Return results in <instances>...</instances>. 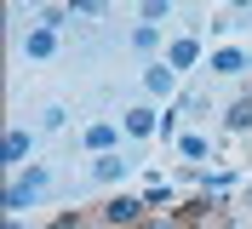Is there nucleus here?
Listing matches in <instances>:
<instances>
[{
  "mask_svg": "<svg viewBox=\"0 0 252 229\" xmlns=\"http://www.w3.org/2000/svg\"><path fill=\"white\" fill-rule=\"evenodd\" d=\"M115 143H121V126H115V121H92V126H86V149H92V155H109Z\"/></svg>",
  "mask_w": 252,
  "mask_h": 229,
  "instance_id": "423d86ee",
  "label": "nucleus"
},
{
  "mask_svg": "<svg viewBox=\"0 0 252 229\" xmlns=\"http://www.w3.org/2000/svg\"><path fill=\"white\" fill-rule=\"evenodd\" d=\"M247 69H252V58L241 46H218L212 52V75H247Z\"/></svg>",
  "mask_w": 252,
  "mask_h": 229,
  "instance_id": "39448f33",
  "label": "nucleus"
},
{
  "mask_svg": "<svg viewBox=\"0 0 252 229\" xmlns=\"http://www.w3.org/2000/svg\"><path fill=\"white\" fill-rule=\"evenodd\" d=\"M126 166H132V161H121L115 149H109V155H92V178H97V183H121Z\"/></svg>",
  "mask_w": 252,
  "mask_h": 229,
  "instance_id": "9d476101",
  "label": "nucleus"
},
{
  "mask_svg": "<svg viewBox=\"0 0 252 229\" xmlns=\"http://www.w3.org/2000/svg\"><path fill=\"white\" fill-rule=\"evenodd\" d=\"M46 189V166H29V172H17L12 183H6V195H0V206H6V218H17L23 206H34V195Z\"/></svg>",
  "mask_w": 252,
  "mask_h": 229,
  "instance_id": "f257e3e1",
  "label": "nucleus"
},
{
  "mask_svg": "<svg viewBox=\"0 0 252 229\" xmlns=\"http://www.w3.org/2000/svg\"><path fill=\"white\" fill-rule=\"evenodd\" d=\"M155 40H160V23H138V29H132V46H138V52H155Z\"/></svg>",
  "mask_w": 252,
  "mask_h": 229,
  "instance_id": "f8f14e48",
  "label": "nucleus"
},
{
  "mask_svg": "<svg viewBox=\"0 0 252 229\" xmlns=\"http://www.w3.org/2000/svg\"><path fill=\"white\" fill-rule=\"evenodd\" d=\"M121 132H126V137H160V115H155L149 103H138V109H126Z\"/></svg>",
  "mask_w": 252,
  "mask_h": 229,
  "instance_id": "7ed1b4c3",
  "label": "nucleus"
},
{
  "mask_svg": "<svg viewBox=\"0 0 252 229\" xmlns=\"http://www.w3.org/2000/svg\"><path fill=\"white\" fill-rule=\"evenodd\" d=\"M166 63H172L178 75H184V69H195V63H201V40H195V34H178V40L166 46Z\"/></svg>",
  "mask_w": 252,
  "mask_h": 229,
  "instance_id": "20e7f679",
  "label": "nucleus"
},
{
  "mask_svg": "<svg viewBox=\"0 0 252 229\" xmlns=\"http://www.w3.org/2000/svg\"><path fill=\"white\" fill-rule=\"evenodd\" d=\"M143 206H149V200H138V195H115L109 206H103V224H109V229H121V224H143Z\"/></svg>",
  "mask_w": 252,
  "mask_h": 229,
  "instance_id": "f03ea898",
  "label": "nucleus"
},
{
  "mask_svg": "<svg viewBox=\"0 0 252 229\" xmlns=\"http://www.w3.org/2000/svg\"><path fill=\"white\" fill-rule=\"evenodd\" d=\"M69 12H80V17H103V0H69Z\"/></svg>",
  "mask_w": 252,
  "mask_h": 229,
  "instance_id": "2eb2a0df",
  "label": "nucleus"
},
{
  "mask_svg": "<svg viewBox=\"0 0 252 229\" xmlns=\"http://www.w3.org/2000/svg\"><path fill=\"white\" fill-rule=\"evenodd\" d=\"M46 229H80V218H75V212H63V218H52Z\"/></svg>",
  "mask_w": 252,
  "mask_h": 229,
  "instance_id": "dca6fc26",
  "label": "nucleus"
},
{
  "mask_svg": "<svg viewBox=\"0 0 252 229\" xmlns=\"http://www.w3.org/2000/svg\"><path fill=\"white\" fill-rule=\"evenodd\" d=\"M160 17H172V0H143V23H160Z\"/></svg>",
  "mask_w": 252,
  "mask_h": 229,
  "instance_id": "4468645a",
  "label": "nucleus"
},
{
  "mask_svg": "<svg viewBox=\"0 0 252 229\" xmlns=\"http://www.w3.org/2000/svg\"><path fill=\"white\" fill-rule=\"evenodd\" d=\"M143 229H172V218H149V224H143Z\"/></svg>",
  "mask_w": 252,
  "mask_h": 229,
  "instance_id": "f3484780",
  "label": "nucleus"
},
{
  "mask_svg": "<svg viewBox=\"0 0 252 229\" xmlns=\"http://www.w3.org/2000/svg\"><path fill=\"white\" fill-rule=\"evenodd\" d=\"M143 86H149V98H166V92L178 86V69L172 63H149V69H143Z\"/></svg>",
  "mask_w": 252,
  "mask_h": 229,
  "instance_id": "6e6552de",
  "label": "nucleus"
},
{
  "mask_svg": "<svg viewBox=\"0 0 252 229\" xmlns=\"http://www.w3.org/2000/svg\"><path fill=\"white\" fill-rule=\"evenodd\" d=\"M223 126H229V132H247V126H252V98H241V103L223 115Z\"/></svg>",
  "mask_w": 252,
  "mask_h": 229,
  "instance_id": "9b49d317",
  "label": "nucleus"
},
{
  "mask_svg": "<svg viewBox=\"0 0 252 229\" xmlns=\"http://www.w3.org/2000/svg\"><path fill=\"white\" fill-rule=\"evenodd\" d=\"M29 143H34V137L23 132V126H12L6 143H0V161H6V166H23V161H29Z\"/></svg>",
  "mask_w": 252,
  "mask_h": 229,
  "instance_id": "0eeeda50",
  "label": "nucleus"
},
{
  "mask_svg": "<svg viewBox=\"0 0 252 229\" xmlns=\"http://www.w3.org/2000/svg\"><path fill=\"white\" fill-rule=\"evenodd\" d=\"M23 52H29L34 63H40V58H52V52H58V29H40V23H34V29L23 34Z\"/></svg>",
  "mask_w": 252,
  "mask_h": 229,
  "instance_id": "1a4fd4ad",
  "label": "nucleus"
},
{
  "mask_svg": "<svg viewBox=\"0 0 252 229\" xmlns=\"http://www.w3.org/2000/svg\"><path fill=\"white\" fill-rule=\"evenodd\" d=\"M178 149H184L189 161H206V149H212V143H206V137H195V132H184V137H178Z\"/></svg>",
  "mask_w": 252,
  "mask_h": 229,
  "instance_id": "ddd939ff",
  "label": "nucleus"
},
{
  "mask_svg": "<svg viewBox=\"0 0 252 229\" xmlns=\"http://www.w3.org/2000/svg\"><path fill=\"white\" fill-rule=\"evenodd\" d=\"M229 6H235V12H252V0H229Z\"/></svg>",
  "mask_w": 252,
  "mask_h": 229,
  "instance_id": "a211bd4d",
  "label": "nucleus"
}]
</instances>
